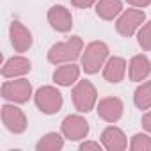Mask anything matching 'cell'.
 I'll return each instance as SVG.
<instances>
[{
  "mask_svg": "<svg viewBox=\"0 0 151 151\" xmlns=\"http://www.w3.org/2000/svg\"><path fill=\"white\" fill-rule=\"evenodd\" d=\"M82 52V39L78 36L71 37L66 43H57L50 48L48 52V60L53 64H60V62H68V60H75Z\"/></svg>",
  "mask_w": 151,
  "mask_h": 151,
  "instance_id": "cell-1",
  "label": "cell"
},
{
  "mask_svg": "<svg viewBox=\"0 0 151 151\" xmlns=\"http://www.w3.org/2000/svg\"><path fill=\"white\" fill-rule=\"evenodd\" d=\"M109 55V48L105 43L101 41H94L86 48V53L82 57V66L86 69V73L93 75L96 71H100V66L103 64V60Z\"/></svg>",
  "mask_w": 151,
  "mask_h": 151,
  "instance_id": "cell-2",
  "label": "cell"
},
{
  "mask_svg": "<svg viewBox=\"0 0 151 151\" xmlns=\"http://www.w3.org/2000/svg\"><path fill=\"white\" fill-rule=\"evenodd\" d=\"M36 105L43 114H55L62 107V94L55 87H41L36 93Z\"/></svg>",
  "mask_w": 151,
  "mask_h": 151,
  "instance_id": "cell-3",
  "label": "cell"
},
{
  "mask_svg": "<svg viewBox=\"0 0 151 151\" xmlns=\"http://www.w3.org/2000/svg\"><path fill=\"white\" fill-rule=\"evenodd\" d=\"M96 89L89 80H80L78 86L73 89V103L78 112H89L96 101Z\"/></svg>",
  "mask_w": 151,
  "mask_h": 151,
  "instance_id": "cell-4",
  "label": "cell"
},
{
  "mask_svg": "<svg viewBox=\"0 0 151 151\" xmlns=\"http://www.w3.org/2000/svg\"><path fill=\"white\" fill-rule=\"evenodd\" d=\"M30 93H32L30 82L25 80V78L11 80V82H6L2 86V96L6 100H9V101H14V103H25V101H29Z\"/></svg>",
  "mask_w": 151,
  "mask_h": 151,
  "instance_id": "cell-5",
  "label": "cell"
},
{
  "mask_svg": "<svg viewBox=\"0 0 151 151\" xmlns=\"http://www.w3.org/2000/svg\"><path fill=\"white\" fill-rule=\"evenodd\" d=\"M2 121L6 124L7 130H11L13 133H22L27 128V117L25 114L13 105H4L2 107Z\"/></svg>",
  "mask_w": 151,
  "mask_h": 151,
  "instance_id": "cell-6",
  "label": "cell"
},
{
  "mask_svg": "<svg viewBox=\"0 0 151 151\" xmlns=\"http://www.w3.org/2000/svg\"><path fill=\"white\" fill-rule=\"evenodd\" d=\"M87 132H89V124L80 116H68L62 121V133L69 140H80L87 135Z\"/></svg>",
  "mask_w": 151,
  "mask_h": 151,
  "instance_id": "cell-7",
  "label": "cell"
},
{
  "mask_svg": "<svg viewBox=\"0 0 151 151\" xmlns=\"http://www.w3.org/2000/svg\"><path fill=\"white\" fill-rule=\"evenodd\" d=\"M144 22V11H139V9H128L116 23V29L121 36L124 37H130L135 29Z\"/></svg>",
  "mask_w": 151,
  "mask_h": 151,
  "instance_id": "cell-8",
  "label": "cell"
},
{
  "mask_svg": "<svg viewBox=\"0 0 151 151\" xmlns=\"http://www.w3.org/2000/svg\"><path fill=\"white\" fill-rule=\"evenodd\" d=\"M98 116L109 123L117 121L123 116V101L119 98H105L98 105Z\"/></svg>",
  "mask_w": 151,
  "mask_h": 151,
  "instance_id": "cell-9",
  "label": "cell"
},
{
  "mask_svg": "<svg viewBox=\"0 0 151 151\" xmlns=\"http://www.w3.org/2000/svg\"><path fill=\"white\" fill-rule=\"evenodd\" d=\"M48 22L52 23V27L59 32H68L71 27H73V20H71V14L66 7L62 6H53L50 11H48Z\"/></svg>",
  "mask_w": 151,
  "mask_h": 151,
  "instance_id": "cell-10",
  "label": "cell"
},
{
  "mask_svg": "<svg viewBox=\"0 0 151 151\" xmlns=\"http://www.w3.org/2000/svg\"><path fill=\"white\" fill-rule=\"evenodd\" d=\"M11 41L16 52H27L32 45V34L20 22H13L11 23Z\"/></svg>",
  "mask_w": 151,
  "mask_h": 151,
  "instance_id": "cell-11",
  "label": "cell"
},
{
  "mask_svg": "<svg viewBox=\"0 0 151 151\" xmlns=\"http://www.w3.org/2000/svg\"><path fill=\"white\" fill-rule=\"evenodd\" d=\"M101 142L109 151H123L126 147V137L116 126H109L101 133Z\"/></svg>",
  "mask_w": 151,
  "mask_h": 151,
  "instance_id": "cell-12",
  "label": "cell"
},
{
  "mask_svg": "<svg viewBox=\"0 0 151 151\" xmlns=\"http://www.w3.org/2000/svg\"><path fill=\"white\" fill-rule=\"evenodd\" d=\"M124 71H126V62H124V59H121V57H112V59L107 62V66H105L103 77H105V80H109V82H112V84H117V82L123 80Z\"/></svg>",
  "mask_w": 151,
  "mask_h": 151,
  "instance_id": "cell-13",
  "label": "cell"
},
{
  "mask_svg": "<svg viewBox=\"0 0 151 151\" xmlns=\"http://www.w3.org/2000/svg\"><path fill=\"white\" fill-rule=\"evenodd\" d=\"M30 71V62L25 59V57H13L9 59L4 68H2V75L6 78H11V77H20V75H25Z\"/></svg>",
  "mask_w": 151,
  "mask_h": 151,
  "instance_id": "cell-14",
  "label": "cell"
},
{
  "mask_svg": "<svg viewBox=\"0 0 151 151\" xmlns=\"http://www.w3.org/2000/svg\"><path fill=\"white\" fill-rule=\"evenodd\" d=\"M151 73V64L144 55H135L130 62V80L140 82Z\"/></svg>",
  "mask_w": 151,
  "mask_h": 151,
  "instance_id": "cell-15",
  "label": "cell"
},
{
  "mask_svg": "<svg viewBox=\"0 0 151 151\" xmlns=\"http://www.w3.org/2000/svg\"><path fill=\"white\" fill-rule=\"evenodd\" d=\"M78 75H80V69L75 64H66V66H60L55 69L53 80L59 86H71L75 80H78Z\"/></svg>",
  "mask_w": 151,
  "mask_h": 151,
  "instance_id": "cell-16",
  "label": "cell"
},
{
  "mask_svg": "<svg viewBox=\"0 0 151 151\" xmlns=\"http://www.w3.org/2000/svg\"><path fill=\"white\" fill-rule=\"evenodd\" d=\"M121 9H123V6L119 0H100L96 6V13L103 20H114V16L119 14Z\"/></svg>",
  "mask_w": 151,
  "mask_h": 151,
  "instance_id": "cell-17",
  "label": "cell"
},
{
  "mask_svg": "<svg viewBox=\"0 0 151 151\" xmlns=\"http://www.w3.org/2000/svg\"><path fill=\"white\" fill-rule=\"evenodd\" d=\"M62 137L59 133H48L46 137H43L39 142H37V151H57L62 147Z\"/></svg>",
  "mask_w": 151,
  "mask_h": 151,
  "instance_id": "cell-18",
  "label": "cell"
},
{
  "mask_svg": "<svg viewBox=\"0 0 151 151\" xmlns=\"http://www.w3.org/2000/svg\"><path fill=\"white\" fill-rule=\"evenodd\" d=\"M135 105L139 109H149L151 107V82L142 84L135 91Z\"/></svg>",
  "mask_w": 151,
  "mask_h": 151,
  "instance_id": "cell-19",
  "label": "cell"
},
{
  "mask_svg": "<svg viewBox=\"0 0 151 151\" xmlns=\"http://www.w3.org/2000/svg\"><path fill=\"white\" fill-rule=\"evenodd\" d=\"M130 147L133 151H151V139L144 133H137V135H133Z\"/></svg>",
  "mask_w": 151,
  "mask_h": 151,
  "instance_id": "cell-20",
  "label": "cell"
},
{
  "mask_svg": "<svg viewBox=\"0 0 151 151\" xmlns=\"http://www.w3.org/2000/svg\"><path fill=\"white\" fill-rule=\"evenodd\" d=\"M139 45L144 50H151V22L146 23L139 32Z\"/></svg>",
  "mask_w": 151,
  "mask_h": 151,
  "instance_id": "cell-21",
  "label": "cell"
},
{
  "mask_svg": "<svg viewBox=\"0 0 151 151\" xmlns=\"http://www.w3.org/2000/svg\"><path fill=\"white\" fill-rule=\"evenodd\" d=\"M93 2H94V0H71V4H73V6L82 7V9H84V7H89Z\"/></svg>",
  "mask_w": 151,
  "mask_h": 151,
  "instance_id": "cell-22",
  "label": "cell"
},
{
  "mask_svg": "<svg viewBox=\"0 0 151 151\" xmlns=\"http://www.w3.org/2000/svg\"><path fill=\"white\" fill-rule=\"evenodd\" d=\"M126 2L132 4V6H135V7H146V6L151 4V0H126Z\"/></svg>",
  "mask_w": 151,
  "mask_h": 151,
  "instance_id": "cell-23",
  "label": "cell"
},
{
  "mask_svg": "<svg viewBox=\"0 0 151 151\" xmlns=\"http://www.w3.org/2000/svg\"><path fill=\"white\" fill-rule=\"evenodd\" d=\"M80 149H82V151H87V149H100V144H98V142H84V144L80 146Z\"/></svg>",
  "mask_w": 151,
  "mask_h": 151,
  "instance_id": "cell-24",
  "label": "cell"
},
{
  "mask_svg": "<svg viewBox=\"0 0 151 151\" xmlns=\"http://www.w3.org/2000/svg\"><path fill=\"white\" fill-rule=\"evenodd\" d=\"M142 126H144L147 132H151V112H147V114L142 117Z\"/></svg>",
  "mask_w": 151,
  "mask_h": 151,
  "instance_id": "cell-25",
  "label": "cell"
}]
</instances>
